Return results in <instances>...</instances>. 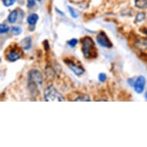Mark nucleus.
I'll return each mask as SVG.
<instances>
[{
  "label": "nucleus",
  "instance_id": "obj_24",
  "mask_svg": "<svg viewBox=\"0 0 147 147\" xmlns=\"http://www.w3.org/2000/svg\"><path fill=\"white\" fill-rule=\"evenodd\" d=\"M37 1H39V2H40V1H41V0H37Z\"/></svg>",
  "mask_w": 147,
  "mask_h": 147
},
{
  "label": "nucleus",
  "instance_id": "obj_23",
  "mask_svg": "<svg viewBox=\"0 0 147 147\" xmlns=\"http://www.w3.org/2000/svg\"><path fill=\"white\" fill-rule=\"evenodd\" d=\"M146 99H147V92L146 93Z\"/></svg>",
  "mask_w": 147,
  "mask_h": 147
},
{
  "label": "nucleus",
  "instance_id": "obj_12",
  "mask_svg": "<svg viewBox=\"0 0 147 147\" xmlns=\"http://www.w3.org/2000/svg\"><path fill=\"white\" fill-rule=\"evenodd\" d=\"M76 102H89L91 101V99H90V97L88 96V95L86 94H82L80 95V96H78L76 99H75Z\"/></svg>",
  "mask_w": 147,
  "mask_h": 147
},
{
  "label": "nucleus",
  "instance_id": "obj_17",
  "mask_svg": "<svg viewBox=\"0 0 147 147\" xmlns=\"http://www.w3.org/2000/svg\"><path fill=\"white\" fill-rule=\"evenodd\" d=\"M68 9L69 11L70 15H71V16H72V18H75V19L76 18H77L78 14L76 13V12L74 9H72V7H71V6H68Z\"/></svg>",
  "mask_w": 147,
  "mask_h": 147
},
{
  "label": "nucleus",
  "instance_id": "obj_18",
  "mask_svg": "<svg viewBox=\"0 0 147 147\" xmlns=\"http://www.w3.org/2000/svg\"><path fill=\"white\" fill-rule=\"evenodd\" d=\"M16 2V0H3V4L6 7H9L12 5Z\"/></svg>",
  "mask_w": 147,
  "mask_h": 147
},
{
  "label": "nucleus",
  "instance_id": "obj_5",
  "mask_svg": "<svg viewBox=\"0 0 147 147\" xmlns=\"http://www.w3.org/2000/svg\"><path fill=\"white\" fill-rule=\"evenodd\" d=\"M96 41L99 46L104 48H111L113 46L112 42L109 40V37L107 36L104 32H100L96 36Z\"/></svg>",
  "mask_w": 147,
  "mask_h": 147
},
{
  "label": "nucleus",
  "instance_id": "obj_16",
  "mask_svg": "<svg viewBox=\"0 0 147 147\" xmlns=\"http://www.w3.org/2000/svg\"><path fill=\"white\" fill-rule=\"evenodd\" d=\"M9 30V28L6 24H1L0 26V32L1 34L7 33L8 32Z\"/></svg>",
  "mask_w": 147,
  "mask_h": 147
},
{
  "label": "nucleus",
  "instance_id": "obj_11",
  "mask_svg": "<svg viewBox=\"0 0 147 147\" xmlns=\"http://www.w3.org/2000/svg\"><path fill=\"white\" fill-rule=\"evenodd\" d=\"M135 6L140 9H146L147 8V0H136Z\"/></svg>",
  "mask_w": 147,
  "mask_h": 147
},
{
  "label": "nucleus",
  "instance_id": "obj_21",
  "mask_svg": "<svg viewBox=\"0 0 147 147\" xmlns=\"http://www.w3.org/2000/svg\"><path fill=\"white\" fill-rule=\"evenodd\" d=\"M56 12H59V14H60V15H62V16H65V15H64V13H63V12H62V11H59V10L58 9H56Z\"/></svg>",
  "mask_w": 147,
  "mask_h": 147
},
{
  "label": "nucleus",
  "instance_id": "obj_9",
  "mask_svg": "<svg viewBox=\"0 0 147 147\" xmlns=\"http://www.w3.org/2000/svg\"><path fill=\"white\" fill-rule=\"evenodd\" d=\"M21 46L25 50H28L31 48L32 46V39L30 37H26L25 39H23L20 42Z\"/></svg>",
  "mask_w": 147,
  "mask_h": 147
},
{
  "label": "nucleus",
  "instance_id": "obj_19",
  "mask_svg": "<svg viewBox=\"0 0 147 147\" xmlns=\"http://www.w3.org/2000/svg\"><path fill=\"white\" fill-rule=\"evenodd\" d=\"M98 79H99V80L100 81V82H103L106 80V79H107V76H106V75L105 74V73H103V72H101V73H99V76H98Z\"/></svg>",
  "mask_w": 147,
  "mask_h": 147
},
{
  "label": "nucleus",
  "instance_id": "obj_1",
  "mask_svg": "<svg viewBox=\"0 0 147 147\" xmlns=\"http://www.w3.org/2000/svg\"><path fill=\"white\" fill-rule=\"evenodd\" d=\"M29 88L32 94L39 92V87L42 85L43 76L40 71L37 69H32L28 74Z\"/></svg>",
  "mask_w": 147,
  "mask_h": 147
},
{
  "label": "nucleus",
  "instance_id": "obj_4",
  "mask_svg": "<svg viewBox=\"0 0 147 147\" xmlns=\"http://www.w3.org/2000/svg\"><path fill=\"white\" fill-rule=\"evenodd\" d=\"M5 56L9 62L14 63L21 58L22 53H21V50L18 46H10L9 49H8L6 53H5Z\"/></svg>",
  "mask_w": 147,
  "mask_h": 147
},
{
  "label": "nucleus",
  "instance_id": "obj_10",
  "mask_svg": "<svg viewBox=\"0 0 147 147\" xmlns=\"http://www.w3.org/2000/svg\"><path fill=\"white\" fill-rule=\"evenodd\" d=\"M18 11L16 9L12 10V12H10L9 15V16H8V21L9 23H15V22L17 21V19H18Z\"/></svg>",
  "mask_w": 147,
  "mask_h": 147
},
{
  "label": "nucleus",
  "instance_id": "obj_15",
  "mask_svg": "<svg viewBox=\"0 0 147 147\" xmlns=\"http://www.w3.org/2000/svg\"><path fill=\"white\" fill-rule=\"evenodd\" d=\"M78 42H79V40L77 39H71L67 42V44L71 48H74L77 45Z\"/></svg>",
  "mask_w": 147,
  "mask_h": 147
},
{
  "label": "nucleus",
  "instance_id": "obj_3",
  "mask_svg": "<svg viewBox=\"0 0 147 147\" xmlns=\"http://www.w3.org/2000/svg\"><path fill=\"white\" fill-rule=\"evenodd\" d=\"M44 97L46 101L54 102V101H64V97L62 96L60 92L53 86H48L44 90Z\"/></svg>",
  "mask_w": 147,
  "mask_h": 147
},
{
  "label": "nucleus",
  "instance_id": "obj_6",
  "mask_svg": "<svg viewBox=\"0 0 147 147\" xmlns=\"http://www.w3.org/2000/svg\"><path fill=\"white\" fill-rule=\"evenodd\" d=\"M146 78L144 76H140L139 77H137V79L135 80V82H134V85H133V86H134V89H135V91L140 94V93H142V92L144 91L145 89V86H146Z\"/></svg>",
  "mask_w": 147,
  "mask_h": 147
},
{
  "label": "nucleus",
  "instance_id": "obj_14",
  "mask_svg": "<svg viewBox=\"0 0 147 147\" xmlns=\"http://www.w3.org/2000/svg\"><path fill=\"white\" fill-rule=\"evenodd\" d=\"M145 19H146V14H145L144 12H139L136 16V21L138 22H143Z\"/></svg>",
  "mask_w": 147,
  "mask_h": 147
},
{
  "label": "nucleus",
  "instance_id": "obj_22",
  "mask_svg": "<svg viewBox=\"0 0 147 147\" xmlns=\"http://www.w3.org/2000/svg\"><path fill=\"white\" fill-rule=\"evenodd\" d=\"M145 33L147 35V29H146V30H145Z\"/></svg>",
  "mask_w": 147,
  "mask_h": 147
},
{
  "label": "nucleus",
  "instance_id": "obj_8",
  "mask_svg": "<svg viewBox=\"0 0 147 147\" xmlns=\"http://www.w3.org/2000/svg\"><path fill=\"white\" fill-rule=\"evenodd\" d=\"M38 20H39V16L36 13L30 14L27 17V22L29 26H35L38 22Z\"/></svg>",
  "mask_w": 147,
  "mask_h": 147
},
{
  "label": "nucleus",
  "instance_id": "obj_2",
  "mask_svg": "<svg viewBox=\"0 0 147 147\" xmlns=\"http://www.w3.org/2000/svg\"><path fill=\"white\" fill-rule=\"evenodd\" d=\"M82 51L84 57L87 59L96 58L97 56V50L93 40L90 37H84L81 39Z\"/></svg>",
  "mask_w": 147,
  "mask_h": 147
},
{
  "label": "nucleus",
  "instance_id": "obj_7",
  "mask_svg": "<svg viewBox=\"0 0 147 147\" xmlns=\"http://www.w3.org/2000/svg\"><path fill=\"white\" fill-rule=\"evenodd\" d=\"M65 64H67L69 68L70 69L72 70V72L75 73L76 75L80 76L84 73L85 72L84 69H83L82 66H80V65L75 64V63H73L72 60H70V59H66V60H65Z\"/></svg>",
  "mask_w": 147,
  "mask_h": 147
},
{
  "label": "nucleus",
  "instance_id": "obj_20",
  "mask_svg": "<svg viewBox=\"0 0 147 147\" xmlns=\"http://www.w3.org/2000/svg\"><path fill=\"white\" fill-rule=\"evenodd\" d=\"M36 5V0H27V6L29 8H32Z\"/></svg>",
  "mask_w": 147,
  "mask_h": 147
},
{
  "label": "nucleus",
  "instance_id": "obj_13",
  "mask_svg": "<svg viewBox=\"0 0 147 147\" xmlns=\"http://www.w3.org/2000/svg\"><path fill=\"white\" fill-rule=\"evenodd\" d=\"M22 29L20 26H12L11 29V32H12L14 36H19L22 33Z\"/></svg>",
  "mask_w": 147,
  "mask_h": 147
}]
</instances>
